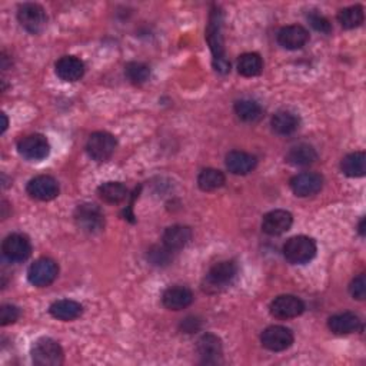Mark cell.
<instances>
[{"label":"cell","mask_w":366,"mask_h":366,"mask_svg":"<svg viewBox=\"0 0 366 366\" xmlns=\"http://www.w3.org/2000/svg\"><path fill=\"white\" fill-rule=\"evenodd\" d=\"M2 119H4V127H2V133H5V132H6V129H8V118H6V115H5V113H2Z\"/></svg>","instance_id":"obj_38"},{"label":"cell","mask_w":366,"mask_h":366,"mask_svg":"<svg viewBox=\"0 0 366 366\" xmlns=\"http://www.w3.org/2000/svg\"><path fill=\"white\" fill-rule=\"evenodd\" d=\"M324 186V178L315 172H304L290 179V189L299 198L316 195Z\"/></svg>","instance_id":"obj_16"},{"label":"cell","mask_w":366,"mask_h":366,"mask_svg":"<svg viewBox=\"0 0 366 366\" xmlns=\"http://www.w3.org/2000/svg\"><path fill=\"white\" fill-rule=\"evenodd\" d=\"M359 234H360L362 236L365 235V217H362L360 222H359Z\"/></svg>","instance_id":"obj_37"},{"label":"cell","mask_w":366,"mask_h":366,"mask_svg":"<svg viewBox=\"0 0 366 366\" xmlns=\"http://www.w3.org/2000/svg\"><path fill=\"white\" fill-rule=\"evenodd\" d=\"M18 21L26 32L32 35H38L43 32V29L46 28L47 15L40 5L25 4L18 11Z\"/></svg>","instance_id":"obj_9"},{"label":"cell","mask_w":366,"mask_h":366,"mask_svg":"<svg viewBox=\"0 0 366 366\" xmlns=\"http://www.w3.org/2000/svg\"><path fill=\"white\" fill-rule=\"evenodd\" d=\"M363 21H365L363 8L359 5L345 8L338 13V22L343 29H348V30L359 28L363 23Z\"/></svg>","instance_id":"obj_31"},{"label":"cell","mask_w":366,"mask_h":366,"mask_svg":"<svg viewBox=\"0 0 366 366\" xmlns=\"http://www.w3.org/2000/svg\"><path fill=\"white\" fill-rule=\"evenodd\" d=\"M225 164H227V168L231 173H234V175H248L256 168L258 159H256V156H253L248 152L232 151L227 155Z\"/></svg>","instance_id":"obj_21"},{"label":"cell","mask_w":366,"mask_h":366,"mask_svg":"<svg viewBox=\"0 0 366 366\" xmlns=\"http://www.w3.org/2000/svg\"><path fill=\"white\" fill-rule=\"evenodd\" d=\"M235 113L241 120L253 123L262 118L263 110L258 102L252 99H241L235 103Z\"/></svg>","instance_id":"obj_30"},{"label":"cell","mask_w":366,"mask_h":366,"mask_svg":"<svg viewBox=\"0 0 366 366\" xmlns=\"http://www.w3.org/2000/svg\"><path fill=\"white\" fill-rule=\"evenodd\" d=\"M316 244L312 238L299 235L286 241L283 245V256L289 263L305 265L311 262L316 255Z\"/></svg>","instance_id":"obj_3"},{"label":"cell","mask_w":366,"mask_h":366,"mask_svg":"<svg viewBox=\"0 0 366 366\" xmlns=\"http://www.w3.org/2000/svg\"><path fill=\"white\" fill-rule=\"evenodd\" d=\"M32 359L38 366H59L64 360L63 349L52 338H40L32 348Z\"/></svg>","instance_id":"obj_5"},{"label":"cell","mask_w":366,"mask_h":366,"mask_svg":"<svg viewBox=\"0 0 366 366\" xmlns=\"http://www.w3.org/2000/svg\"><path fill=\"white\" fill-rule=\"evenodd\" d=\"M59 275L57 263L50 258H40L35 261L28 269V279L33 286L46 287L52 285Z\"/></svg>","instance_id":"obj_8"},{"label":"cell","mask_w":366,"mask_h":366,"mask_svg":"<svg viewBox=\"0 0 366 366\" xmlns=\"http://www.w3.org/2000/svg\"><path fill=\"white\" fill-rule=\"evenodd\" d=\"M49 312L55 319H59L63 322H70V321L78 319L82 315L84 307L76 301L60 299L50 305Z\"/></svg>","instance_id":"obj_22"},{"label":"cell","mask_w":366,"mask_h":366,"mask_svg":"<svg viewBox=\"0 0 366 366\" xmlns=\"http://www.w3.org/2000/svg\"><path fill=\"white\" fill-rule=\"evenodd\" d=\"M190 239H192V229L183 225L169 227L164 234V245L172 252L183 249L190 242Z\"/></svg>","instance_id":"obj_23"},{"label":"cell","mask_w":366,"mask_h":366,"mask_svg":"<svg viewBox=\"0 0 366 366\" xmlns=\"http://www.w3.org/2000/svg\"><path fill=\"white\" fill-rule=\"evenodd\" d=\"M278 42L287 50H298L309 42V32L301 25H289L278 32Z\"/></svg>","instance_id":"obj_17"},{"label":"cell","mask_w":366,"mask_h":366,"mask_svg":"<svg viewBox=\"0 0 366 366\" xmlns=\"http://www.w3.org/2000/svg\"><path fill=\"white\" fill-rule=\"evenodd\" d=\"M116 137L108 132H95L89 136L86 143L88 155L96 162L109 161L116 151Z\"/></svg>","instance_id":"obj_6"},{"label":"cell","mask_w":366,"mask_h":366,"mask_svg":"<svg viewBox=\"0 0 366 366\" xmlns=\"http://www.w3.org/2000/svg\"><path fill=\"white\" fill-rule=\"evenodd\" d=\"M238 276V265L234 261H221L215 263L205 276L203 289L209 294H219V292L229 287Z\"/></svg>","instance_id":"obj_2"},{"label":"cell","mask_w":366,"mask_h":366,"mask_svg":"<svg viewBox=\"0 0 366 366\" xmlns=\"http://www.w3.org/2000/svg\"><path fill=\"white\" fill-rule=\"evenodd\" d=\"M26 190L30 198L42 202H49L57 198L59 183L55 178L49 175H40L29 181Z\"/></svg>","instance_id":"obj_15"},{"label":"cell","mask_w":366,"mask_h":366,"mask_svg":"<svg viewBox=\"0 0 366 366\" xmlns=\"http://www.w3.org/2000/svg\"><path fill=\"white\" fill-rule=\"evenodd\" d=\"M328 328L335 335H349L362 329V321L353 312H342L329 318Z\"/></svg>","instance_id":"obj_20"},{"label":"cell","mask_w":366,"mask_h":366,"mask_svg":"<svg viewBox=\"0 0 366 366\" xmlns=\"http://www.w3.org/2000/svg\"><path fill=\"white\" fill-rule=\"evenodd\" d=\"M318 161V152L315 151L314 146L308 143H299L294 148H290V151L286 155V162L294 165V166H309Z\"/></svg>","instance_id":"obj_24"},{"label":"cell","mask_w":366,"mask_h":366,"mask_svg":"<svg viewBox=\"0 0 366 366\" xmlns=\"http://www.w3.org/2000/svg\"><path fill=\"white\" fill-rule=\"evenodd\" d=\"M56 75L64 82H78L85 75V63L76 56H63L56 64Z\"/></svg>","instance_id":"obj_18"},{"label":"cell","mask_w":366,"mask_h":366,"mask_svg":"<svg viewBox=\"0 0 366 366\" xmlns=\"http://www.w3.org/2000/svg\"><path fill=\"white\" fill-rule=\"evenodd\" d=\"M225 181H227V178H225L224 172L217 171V169H212V168L203 169L198 176V185L205 192L221 189L225 185Z\"/></svg>","instance_id":"obj_29"},{"label":"cell","mask_w":366,"mask_h":366,"mask_svg":"<svg viewBox=\"0 0 366 366\" xmlns=\"http://www.w3.org/2000/svg\"><path fill=\"white\" fill-rule=\"evenodd\" d=\"M263 70V60L258 53H244L238 60L239 75L245 78H253L261 75Z\"/></svg>","instance_id":"obj_27"},{"label":"cell","mask_w":366,"mask_h":366,"mask_svg":"<svg viewBox=\"0 0 366 366\" xmlns=\"http://www.w3.org/2000/svg\"><path fill=\"white\" fill-rule=\"evenodd\" d=\"M207 42L210 45V50L213 53V66L219 73H229L231 63L225 57L224 49V36H222V13L219 11H213L210 13V22L207 26Z\"/></svg>","instance_id":"obj_1"},{"label":"cell","mask_w":366,"mask_h":366,"mask_svg":"<svg viewBox=\"0 0 366 366\" xmlns=\"http://www.w3.org/2000/svg\"><path fill=\"white\" fill-rule=\"evenodd\" d=\"M272 316L278 319H294L304 314L305 304L294 295H280L275 298L269 307Z\"/></svg>","instance_id":"obj_11"},{"label":"cell","mask_w":366,"mask_h":366,"mask_svg":"<svg viewBox=\"0 0 366 366\" xmlns=\"http://www.w3.org/2000/svg\"><path fill=\"white\" fill-rule=\"evenodd\" d=\"M18 152L22 158L30 162H39L49 156L50 144L46 136L40 133H33L22 137L18 143Z\"/></svg>","instance_id":"obj_7"},{"label":"cell","mask_w":366,"mask_h":366,"mask_svg":"<svg viewBox=\"0 0 366 366\" xmlns=\"http://www.w3.org/2000/svg\"><path fill=\"white\" fill-rule=\"evenodd\" d=\"M73 217H75V224L79 228V231L88 235H96L105 229V215L98 205H79Z\"/></svg>","instance_id":"obj_4"},{"label":"cell","mask_w":366,"mask_h":366,"mask_svg":"<svg viewBox=\"0 0 366 366\" xmlns=\"http://www.w3.org/2000/svg\"><path fill=\"white\" fill-rule=\"evenodd\" d=\"M292 224H294V216L290 212L283 209H276L268 212L262 219V231L269 236H280L286 234Z\"/></svg>","instance_id":"obj_12"},{"label":"cell","mask_w":366,"mask_h":366,"mask_svg":"<svg viewBox=\"0 0 366 366\" xmlns=\"http://www.w3.org/2000/svg\"><path fill=\"white\" fill-rule=\"evenodd\" d=\"M349 292L353 299L358 301H363L366 298V279H365V273L358 275L349 286Z\"/></svg>","instance_id":"obj_34"},{"label":"cell","mask_w":366,"mask_h":366,"mask_svg":"<svg viewBox=\"0 0 366 366\" xmlns=\"http://www.w3.org/2000/svg\"><path fill=\"white\" fill-rule=\"evenodd\" d=\"M2 251L11 262H25L32 255V244L26 235L12 234L4 241Z\"/></svg>","instance_id":"obj_13"},{"label":"cell","mask_w":366,"mask_h":366,"mask_svg":"<svg viewBox=\"0 0 366 366\" xmlns=\"http://www.w3.org/2000/svg\"><path fill=\"white\" fill-rule=\"evenodd\" d=\"M126 78L133 85H143L151 78V69L148 64L140 62H130L125 67Z\"/></svg>","instance_id":"obj_32"},{"label":"cell","mask_w":366,"mask_h":366,"mask_svg":"<svg viewBox=\"0 0 366 366\" xmlns=\"http://www.w3.org/2000/svg\"><path fill=\"white\" fill-rule=\"evenodd\" d=\"M21 316V311L15 305H2L0 308V324L2 326H8L11 324H15Z\"/></svg>","instance_id":"obj_35"},{"label":"cell","mask_w":366,"mask_h":366,"mask_svg":"<svg viewBox=\"0 0 366 366\" xmlns=\"http://www.w3.org/2000/svg\"><path fill=\"white\" fill-rule=\"evenodd\" d=\"M342 172L349 178H362L366 172V155L363 152H353L346 155L341 162Z\"/></svg>","instance_id":"obj_26"},{"label":"cell","mask_w":366,"mask_h":366,"mask_svg":"<svg viewBox=\"0 0 366 366\" xmlns=\"http://www.w3.org/2000/svg\"><path fill=\"white\" fill-rule=\"evenodd\" d=\"M294 333L289 328L273 325L266 328L261 335V342L263 348L272 352H282L286 350L294 343Z\"/></svg>","instance_id":"obj_10"},{"label":"cell","mask_w":366,"mask_h":366,"mask_svg":"<svg viewBox=\"0 0 366 366\" xmlns=\"http://www.w3.org/2000/svg\"><path fill=\"white\" fill-rule=\"evenodd\" d=\"M193 294L186 286H171L162 295V304L169 311H182L192 305Z\"/></svg>","instance_id":"obj_19"},{"label":"cell","mask_w":366,"mask_h":366,"mask_svg":"<svg viewBox=\"0 0 366 366\" xmlns=\"http://www.w3.org/2000/svg\"><path fill=\"white\" fill-rule=\"evenodd\" d=\"M196 349L198 355L200 356V360L206 365H216L222 362V341L213 333H205L203 336H200Z\"/></svg>","instance_id":"obj_14"},{"label":"cell","mask_w":366,"mask_h":366,"mask_svg":"<svg viewBox=\"0 0 366 366\" xmlns=\"http://www.w3.org/2000/svg\"><path fill=\"white\" fill-rule=\"evenodd\" d=\"M99 198L110 205L120 203L127 196V189L122 182H106L98 188Z\"/></svg>","instance_id":"obj_28"},{"label":"cell","mask_w":366,"mask_h":366,"mask_svg":"<svg viewBox=\"0 0 366 366\" xmlns=\"http://www.w3.org/2000/svg\"><path fill=\"white\" fill-rule=\"evenodd\" d=\"M308 21H309L311 26H312L315 30L321 32V33L329 35V33L332 32V25H331V22H329L325 16H322V15H319V13H311V15L308 16Z\"/></svg>","instance_id":"obj_36"},{"label":"cell","mask_w":366,"mask_h":366,"mask_svg":"<svg viewBox=\"0 0 366 366\" xmlns=\"http://www.w3.org/2000/svg\"><path fill=\"white\" fill-rule=\"evenodd\" d=\"M270 125L275 133L280 136H287L295 133L299 129L301 120L295 113H292L289 110H280L273 115Z\"/></svg>","instance_id":"obj_25"},{"label":"cell","mask_w":366,"mask_h":366,"mask_svg":"<svg viewBox=\"0 0 366 366\" xmlns=\"http://www.w3.org/2000/svg\"><path fill=\"white\" fill-rule=\"evenodd\" d=\"M148 259L152 262V265H156V266L169 265L172 261V251H169L165 245L162 248L154 246L148 253Z\"/></svg>","instance_id":"obj_33"}]
</instances>
